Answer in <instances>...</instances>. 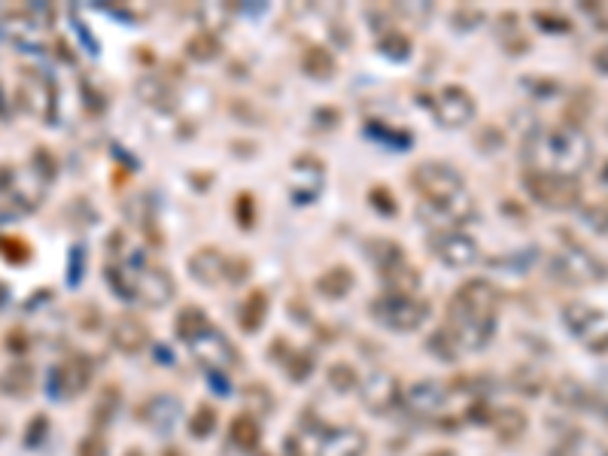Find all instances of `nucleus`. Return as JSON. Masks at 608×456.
<instances>
[{
  "instance_id": "obj_1",
  "label": "nucleus",
  "mask_w": 608,
  "mask_h": 456,
  "mask_svg": "<svg viewBox=\"0 0 608 456\" xmlns=\"http://www.w3.org/2000/svg\"><path fill=\"white\" fill-rule=\"evenodd\" d=\"M526 171L578 177L593 162V140L575 122L569 125H539L523 137Z\"/></svg>"
},
{
  "instance_id": "obj_2",
  "label": "nucleus",
  "mask_w": 608,
  "mask_h": 456,
  "mask_svg": "<svg viewBox=\"0 0 608 456\" xmlns=\"http://www.w3.org/2000/svg\"><path fill=\"white\" fill-rule=\"evenodd\" d=\"M368 314L377 326H384L390 332H417L429 314H432V304L420 295H377L371 304H368Z\"/></svg>"
},
{
  "instance_id": "obj_3",
  "label": "nucleus",
  "mask_w": 608,
  "mask_h": 456,
  "mask_svg": "<svg viewBox=\"0 0 608 456\" xmlns=\"http://www.w3.org/2000/svg\"><path fill=\"white\" fill-rule=\"evenodd\" d=\"M411 186L423 204H447L456 195L466 192V180H463L460 168H453L450 162H441V159H426V162L414 165Z\"/></svg>"
},
{
  "instance_id": "obj_4",
  "label": "nucleus",
  "mask_w": 608,
  "mask_h": 456,
  "mask_svg": "<svg viewBox=\"0 0 608 456\" xmlns=\"http://www.w3.org/2000/svg\"><path fill=\"white\" fill-rule=\"evenodd\" d=\"M551 274L563 283H575V286H584V283H602L608 280V265L593 253L587 250L581 241L563 235V244L560 250L551 256Z\"/></svg>"
},
{
  "instance_id": "obj_5",
  "label": "nucleus",
  "mask_w": 608,
  "mask_h": 456,
  "mask_svg": "<svg viewBox=\"0 0 608 456\" xmlns=\"http://www.w3.org/2000/svg\"><path fill=\"white\" fill-rule=\"evenodd\" d=\"M496 308H499V289L490 280L478 277V280H469L453 292V298L447 301V323H453V320H496Z\"/></svg>"
},
{
  "instance_id": "obj_6",
  "label": "nucleus",
  "mask_w": 608,
  "mask_h": 456,
  "mask_svg": "<svg viewBox=\"0 0 608 456\" xmlns=\"http://www.w3.org/2000/svg\"><path fill=\"white\" fill-rule=\"evenodd\" d=\"M128 271V286H131V298H137L146 308H165V304L174 301L177 295V283L171 277L168 268L162 265H149V262H134L125 268Z\"/></svg>"
},
{
  "instance_id": "obj_7",
  "label": "nucleus",
  "mask_w": 608,
  "mask_h": 456,
  "mask_svg": "<svg viewBox=\"0 0 608 456\" xmlns=\"http://www.w3.org/2000/svg\"><path fill=\"white\" fill-rule=\"evenodd\" d=\"M523 189L529 192V198H536L542 207H551V210H572L581 201V180L566 174L526 171Z\"/></svg>"
},
{
  "instance_id": "obj_8",
  "label": "nucleus",
  "mask_w": 608,
  "mask_h": 456,
  "mask_svg": "<svg viewBox=\"0 0 608 456\" xmlns=\"http://www.w3.org/2000/svg\"><path fill=\"white\" fill-rule=\"evenodd\" d=\"M402 384H399V377L393 371H384V368H374L368 371L362 380H359V402L365 411L377 414V417H384L390 411H396L402 405Z\"/></svg>"
},
{
  "instance_id": "obj_9",
  "label": "nucleus",
  "mask_w": 608,
  "mask_h": 456,
  "mask_svg": "<svg viewBox=\"0 0 608 456\" xmlns=\"http://www.w3.org/2000/svg\"><path fill=\"white\" fill-rule=\"evenodd\" d=\"M429 247L435 259L447 268H472L481 256L478 241L463 232V228H441V232H429Z\"/></svg>"
},
{
  "instance_id": "obj_10",
  "label": "nucleus",
  "mask_w": 608,
  "mask_h": 456,
  "mask_svg": "<svg viewBox=\"0 0 608 456\" xmlns=\"http://www.w3.org/2000/svg\"><path fill=\"white\" fill-rule=\"evenodd\" d=\"M475 95L463 86H444L432 98V116L441 128H466L475 119Z\"/></svg>"
},
{
  "instance_id": "obj_11",
  "label": "nucleus",
  "mask_w": 608,
  "mask_h": 456,
  "mask_svg": "<svg viewBox=\"0 0 608 456\" xmlns=\"http://www.w3.org/2000/svg\"><path fill=\"white\" fill-rule=\"evenodd\" d=\"M189 353L195 356V362L204 371H213V374H222V371H228V368L238 362L235 344L228 341L216 326H210L204 335H198L195 341H189Z\"/></svg>"
},
{
  "instance_id": "obj_12",
  "label": "nucleus",
  "mask_w": 608,
  "mask_h": 456,
  "mask_svg": "<svg viewBox=\"0 0 608 456\" xmlns=\"http://www.w3.org/2000/svg\"><path fill=\"white\" fill-rule=\"evenodd\" d=\"M450 399V387L435 377H420L402 390V408L414 417H435L444 411Z\"/></svg>"
},
{
  "instance_id": "obj_13",
  "label": "nucleus",
  "mask_w": 608,
  "mask_h": 456,
  "mask_svg": "<svg viewBox=\"0 0 608 456\" xmlns=\"http://www.w3.org/2000/svg\"><path fill=\"white\" fill-rule=\"evenodd\" d=\"M137 417L146 429L156 435H171L183 423V402L174 393H152L137 408Z\"/></svg>"
},
{
  "instance_id": "obj_14",
  "label": "nucleus",
  "mask_w": 608,
  "mask_h": 456,
  "mask_svg": "<svg viewBox=\"0 0 608 456\" xmlns=\"http://www.w3.org/2000/svg\"><path fill=\"white\" fill-rule=\"evenodd\" d=\"M326 186V165L317 156H298L289 171V192L295 201H314Z\"/></svg>"
},
{
  "instance_id": "obj_15",
  "label": "nucleus",
  "mask_w": 608,
  "mask_h": 456,
  "mask_svg": "<svg viewBox=\"0 0 608 456\" xmlns=\"http://www.w3.org/2000/svg\"><path fill=\"white\" fill-rule=\"evenodd\" d=\"M228 271H232V259H228L219 247H198L189 256V277L201 286L228 283Z\"/></svg>"
},
{
  "instance_id": "obj_16",
  "label": "nucleus",
  "mask_w": 608,
  "mask_h": 456,
  "mask_svg": "<svg viewBox=\"0 0 608 456\" xmlns=\"http://www.w3.org/2000/svg\"><path fill=\"white\" fill-rule=\"evenodd\" d=\"M110 344L122 356H137L149 347V326L137 314H119L110 323Z\"/></svg>"
},
{
  "instance_id": "obj_17",
  "label": "nucleus",
  "mask_w": 608,
  "mask_h": 456,
  "mask_svg": "<svg viewBox=\"0 0 608 456\" xmlns=\"http://www.w3.org/2000/svg\"><path fill=\"white\" fill-rule=\"evenodd\" d=\"M89 384H92V365H89L86 356H70L67 362H61V365L52 371V390H55L52 396H67V399H73V396L86 393Z\"/></svg>"
},
{
  "instance_id": "obj_18",
  "label": "nucleus",
  "mask_w": 608,
  "mask_h": 456,
  "mask_svg": "<svg viewBox=\"0 0 608 456\" xmlns=\"http://www.w3.org/2000/svg\"><path fill=\"white\" fill-rule=\"evenodd\" d=\"M365 453L368 435L359 426H332L317 444V456H365Z\"/></svg>"
},
{
  "instance_id": "obj_19",
  "label": "nucleus",
  "mask_w": 608,
  "mask_h": 456,
  "mask_svg": "<svg viewBox=\"0 0 608 456\" xmlns=\"http://www.w3.org/2000/svg\"><path fill=\"white\" fill-rule=\"evenodd\" d=\"M34 384H37V371L31 362H10L4 371H0V396H7V399L31 396Z\"/></svg>"
},
{
  "instance_id": "obj_20",
  "label": "nucleus",
  "mask_w": 608,
  "mask_h": 456,
  "mask_svg": "<svg viewBox=\"0 0 608 456\" xmlns=\"http://www.w3.org/2000/svg\"><path fill=\"white\" fill-rule=\"evenodd\" d=\"M554 399L569 411H596L599 393L584 387L581 380H575V377H560L554 384Z\"/></svg>"
},
{
  "instance_id": "obj_21",
  "label": "nucleus",
  "mask_w": 608,
  "mask_h": 456,
  "mask_svg": "<svg viewBox=\"0 0 608 456\" xmlns=\"http://www.w3.org/2000/svg\"><path fill=\"white\" fill-rule=\"evenodd\" d=\"M599 323H602V311L593 308V304H587V301H566V304H563V326H566L572 335L584 338V335H590Z\"/></svg>"
},
{
  "instance_id": "obj_22",
  "label": "nucleus",
  "mask_w": 608,
  "mask_h": 456,
  "mask_svg": "<svg viewBox=\"0 0 608 456\" xmlns=\"http://www.w3.org/2000/svg\"><path fill=\"white\" fill-rule=\"evenodd\" d=\"M380 280H384V286H387L390 295H417L420 286H423L420 271L408 259L399 262V265H393V268H387V271H380Z\"/></svg>"
},
{
  "instance_id": "obj_23",
  "label": "nucleus",
  "mask_w": 608,
  "mask_h": 456,
  "mask_svg": "<svg viewBox=\"0 0 608 456\" xmlns=\"http://www.w3.org/2000/svg\"><path fill=\"white\" fill-rule=\"evenodd\" d=\"M511 387L526 399H539L542 393H548V374L536 365H514L511 368Z\"/></svg>"
},
{
  "instance_id": "obj_24",
  "label": "nucleus",
  "mask_w": 608,
  "mask_h": 456,
  "mask_svg": "<svg viewBox=\"0 0 608 456\" xmlns=\"http://www.w3.org/2000/svg\"><path fill=\"white\" fill-rule=\"evenodd\" d=\"M551 456H608V447L578 429H572L569 435H563L554 447Z\"/></svg>"
},
{
  "instance_id": "obj_25",
  "label": "nucleus",
  "mask_w": 608,
  "mask_h": 456,
  "mask_svg": "<svg viewBox=\"0 0 608 456\" xmlns=\"http://www.w3.org/2000/svg\"><path fill=\"white\" fill-rule=\"evenodd\" d=\"M228 441L238 450H256L262 441V423L256 420V414H238L228 423Z\"/></svg>"
},
{
  "instance_id": "obj_26",
  "label": "nucleus",
  "mask_w": 608,
  "mask_h": 456,
  "mask_svg": "<svg viewBox=\"0 0 608 456\" xmlns=\"http://www.w3.org/2000/svg\"><path fill=\"white\" fill-rule=\"evenodd\" d=\"M137 95L149 104V107H159V110H171L174 107V86L165 80V76H143L137 83Z\"/></svg>"
},
{
  "instance_id": "obj_27",
  "label": "nucleus",
  "mask_w": 608,
  "mask_h": 456,
  "mask_svg": "<svg viewBox=\"0 0 608 456\" xmlns=\"http://www.w3.org/2000/svg\"><path fill=\"white\" fill-rule=\"evenodd\" d=\"M301 70L314 76V80H332L338 70V61L326 46H308L301 52Z\"/></svg>"
},
{
  "instance_id": "obj_28",
  "label": "nucleus",
  "mask_w": 608,
  "mask_h": 456,
  "mask_svg": "<svg viewBox=\"0 0 608 456\" xmlns=\"http://www.w3.org/2000/svg\"><path fill=\"white\" fill-rule=\"evenodd\" d=\"M210 329V317H207V311H201L198 304H186V308L177 314V320H174V332H177V338L183 341V344H189V341H195L198 335H204Z\"/></svg>"
},
{
  "instance_id": "obj_29",
  "label": "nucleus",
  "mask_w": 608,
  "mask_h": 456,
  "mask_svg": "<svg viewBox=\"0 0 608 456\" xmlns=\"http://www.w3.org/2000/svg\"><path fill=\"white\" fill-rule=\"evenodd\" d=\"M490 426H493L496 438H502V441H517V438L526 432L529 420H526V414H523L520 408H499V411H493Z\"/></svg>"
},
{
  "instance_id": "obj_30",
  "label": "nucleus",
  "mask_w": 608,
  "mask_h": 456,
  "mask_svg": "<svg viewBox=\"0 0 608 456\" xmlns=\"http://www.w3.org/2000/svg\"><path fill=\"white\" fill-rule=\"evenodd\" d=\"M268 317V295L265 292H250L244 301H241V308H238V323L244 332H259L262 323Z\"/></svg>"
},
{
  "instance_id": "obj_31",
  "label": "nucleus",
  "mask_w": 608,
  "mask_h": 456,
  "mask_svg": "<svg viewBox=\"0 0 608 456\" xmlns=\"http://www.w3.org/2000/svg\"><path fill=\"white\" fill-rule=\"evenodd\" d=\"M353 274L344 268V265H335V268H329V271H323L320 277H317V292L320 295H326V298H335V301H341V298H347L350 295V289H353Z\"/></svg>"
},
{
  "instance_id": "obj_32",
  "label": "nucleus",
  "mask_w": 608,
  "mask_h": 456,
  "mask_svg": "<svg viewBox=\"0 0 608 456\" xmlns=\"http://www.w3.org/2000/svg\"><path fill=\"white\" fill-rule=\"evenodd\" d=\"M368 256H371V262L377 265V271H387V268H393V265H399V262L408 259L405 250H402V244H396V241H390V238H377V241H371Z\"/></svg>"
},
{
  "instance_id": "obj_33",
  "label": "nucleus",
  "mask_w": 608,
  "mask_h": 456,
  "mask_svg": "<svg viewBox=\"0 0 608 456\" xmlns=\"http://www.w3.org/2000/svg\"><path fill=\"white\" fill-rule=\"evenodd\" d=\"M216 423H219V414H216V408L213 405H198L195 411H192V417H186V429H189V435L192 438H207V435H213L216 432Z\"/></svg>"
},
{
  "instance_id": "obj_34",
  "label": "nucleus",
  "mask_w": 608,
  "mask_h": 456,
  "mask_svg": "<svg viewBox=\"0 0 608 456\" xmlns=\"http://www.w3.org/2000/svg\"><path fill=\"white\" fill-rule=\"evenodd\" d=\"M326 384L335 393H353V390H359V374L350 362H335L326 371Z\"/></svg>"
},
{
  "instance_id": "obj_35",
  "label": "nucleus",
  "mask_w": 608,
  "mask_h": 456,
  "mask_svg": "<svg viewBox=\"0 0 608 456\" xmlns=\"http://www.w3.org/2000/svg\"><path fill=\"white\" fill-rule=\"evenodd\" d=\"M186 55L189 58H195V61H213L216 55H219V40H216V34L213 31H198V34H192L189 40H186Z\"/></svg>"
},
{
  "instance_id": "obj_36",
  "label": "nucleus",
  "mask_w": 608,
  "mask_h": 456,
  "mask_svg": "<svg viewBox=\"0 0 608 456\" xmlns=\"http://www.w3.org/2000/svg\"><path fill=\"white\" fill-rule=\"evenodd\" d=\"M499 25H502V28L496 31V37H499V43H502L511 55H520L523 49H529V40H526L523 31L517 28V16L508 13V16L499 19Z\"/></svg>"
},
{
  "instance_id": "obj_37",
  "label": "nucleus",
  "mask_w": 608,
  "mask_h": 456,
  "mask_svg": "<svg viewBox=\"0 0 608 456\" xmlns=\"http://www.w3.org/2000/svg\"><path fill=\"white\" fill-rule=\"evenodd\" d=\"M438 359H444V362H450V359H456L460 356L463 350H460V344H456V338H453V332L444 326V329H438V332H432V338H429V344H426Z\"/></svg>"
},
{
  "instance_id": "obj_38",
  "label": "nucleus",
  "mask_w": 608,
  "mask_h": 456,
  "mask_svg": "<svg viewBox=\"0 0 608 456\" xmlns=\"http://www.w3.org/2000/svg\"><path fill=\"white\" fill-rule=\"evenodd\" d=\"M532 19H536V25H542V31H551V34H569L572 31V22L554 10H539V13H532Z\"/></svg>"
},
{
  "instance_id": "obj_39",
  "label": "nucleus",
  "mask_w": 608,
  "mask_h": 456,
  "mask_svg": "<svg viewBox=\"0 0 608 456\" xmlns=\"http://www.w3.org/2000/svg\"><path fill=\"white\" fill-rule=\"evenodd\" d=\"M76 456H110V447H107L104 435L89 432L80 438V444H76Z\"/></svg>"
},
{
  "instance_id": "obj_40",
  "label": "nucleus",
  "mask_w": 608,
  "mask_h": 456,
  "mask_svg": "<svg viewBox=\"0 0 608 456\" xmlns=\"http://www.w3.org/2000/svg\"><path fill=\"white\" fill-rule=\"evenodd\" d=\"M380 49H384L390 58H408L411 43H408V37H402L399 31H390V34L380 37Z\"/></svg>"
},
{
  "instance_id": "obj_41",
  "label": "nucleus",
  "mask_w": 608,
  "mask_h": 456,
  "mask_svg": "<svg viewBox=\"0 0 608 456\" xmlns=\"http://www.w3.org/2000/svg\"><path fill=\"white\" fill-rule=\"evenodd\" d=\"M536 256H539V253H536V250H532V247H529V253H526V256H523V250H514V253L502 256V259H499L496 265L508 268L511 274H523V271H526V268H529L532 262H536Z\"/></svg>"
},
{
  "instance_id": "obj_42",
  "label": "nucleus",
  "mask_w": 608,
  "mask_h": 456,
  "mask_svg": "<svg viewBox=\"0 0 608 456\" xmlns=\"http://www.w3.org/2000/svg\"><path fill=\"white\" fill-rule=\"evenodd\" d=\"M46 435H49V417H46V414H37V417L28 423V429H25V444H28V447H37V444H43Z\"/></svg>"
},
{
  "instance_id": "obj_43",
  "label": "nucleus",
  "mask_w": 608,
  "mask_h": 456,
  "mask_svg": "<svg viewBox=\"0 0 608 456\" xmlns=\"http://www.w3.org/2000/svg\"><path fill=\"white\" fill-rule=\"evenodd\" d=\"M116 408H119V390H104V396H101V402H98V408H95V417H98V423H107V420H113Z\"/></svg>"
},
{
  "instance_id": "obj_44",
  "label": "nucleus",
  "mask_w": 608,
  "mask_h": 456,
  "mask_svg": "<svg viewBox=\"0 0 608 456\" xmlns=\"http://www.w3.org/2000/svg\"><path fill=\"white\" fill-rule=\"evenodd\" d=\"M581 13H587L599 31H608V0L605 4H581Z\"/></svg>"
},
{
  "instance_id": "obj_45",
  "label": "nucleus",
  "mask_w": 608,
  "mask_h": 456,
  "mask_svg": "<svg viewBox=\"0 0 608 456\" xmlns=\"http://www.w3.org/2000/svg\"><path fill=\"white\" fill-rule=\"evenodd\" d=\"M28 347H31V338H28L25 329H10L7 332V350L10 353H28Z\"/></svg>"
},
{
  "instance_id": "obj_46",
  "label": "nucleus",
  "mask_w": 608,
  "mask_h": 456,
  "mask_svg": "<svg viewBox=\"0 0 608 456\" xmlns=\"http://www.w3.org/2000/svg\"><path fill=\"white\" fill-rule=\"evenodd\" d=\"M371 204H374V207L380 204L387 213L396 210V201H390V192H387V189H371Z\"/></svg>"
},
{
  "instance_id": "obj_47",
  "label": "nucleus",
  "mask_w": 608,
  "mask_h": 456,
  "mask_svg": "<svg viewBox=\"0 0 608 456\" xmlns=\"http://www.w3.org/2000/svg\"><path fill=\"white\" fill-rule=\"evenodd\" d=\"M250 204H253L250 195H241V198H238V216H241L244 225H250V222L256 219V213H250Z\"/></svg>"
},
{
  "instance_id": "obj_48",
  "label": "nucleus",
  "mask_w": 608,
  "mask_h": 456,
  "mask_svg": "<svg viewBox=\"0 0 608 456\" xmlns=\"http://www.w3.org/2000/svg\"><path fill=\"white\" fill-rule=\"evenodd\" d=\"M593 67H596L599 73H608V46H599V49L593 52Z\"/></svg>"
},
{
  "instance_id": "obj_49",
  "label": "nucleus",
  "mask_w": 608,
  "mask_h": 456,
  "mask_svg": "<svg viewBox=\"0 0 608 456\" xmlns=\"http://www.w3.org/2000/svg\"><path fill=\"white\" fill-rule=\"evenodd\" d=\"M590 350H596V353H608V335L596 338V341L590 344Z\"/></svg>"
},
{
  "instance_id": "obj_50",
  "label": "nucleus",
  "mask_w": 608,
  "mask_h": 456,
  "mask_svg": "<svg viewBox=\"0 0 608 456\" xmlns=\"http://www.w3.org/2000/svg\"><path fill=\"white\" fill-rule=\"evenodd\" d=\"M596 411L608 420V396H599V402H596Z\"/></svg>"
},
{
  "instance_id": "obj_51",
  "label": "nucleus",
  "mask_w": 608,
  "mask_h": 456,
  "mask_svg": "<svg viewBox=\"0 0 608 456\" xmlns=\"http://www.w3.org/2000/svg\"><path fill=\"white\" fill-rule=\"evenodd\" d=\"M162 456H186V453H183L180 447H165V450H162Z\"/></svg>"
},
{
  "instance_id": "obj_52",
  "label": "nucleus",
  "mask_w": 608,
  "mask_h": 456,
  "mask_svg": "<svg viewBox=\"0 0 608 456\" xmlns=\"http://www.w3.org/2000/svg\"><path fill=\"white\" fill-rule=\"evenodd\" d=\"M426 456H456L453 450H444V447H438V450H429Z\"/></svg>"
},
{
  "instance_id": "obj_53",
  "label": "nucleus",
  "mask_w": 608,
  "mask_h": 456,
  "mask_svg": "<svg viewBox=\"0 0 608 456\" xmlns=\"http://www.w3.org/2000/svg\"><path fill=\"white\" fill-rule=\"evenodd\" d=\"M125 456H143V450H128Z\"/></svg>"
}]
</instances>
